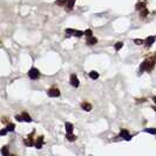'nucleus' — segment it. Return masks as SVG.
I'll list each match as a JSON object with an SVG mask.
<instances>
[{
  "instance_id": "obj_21",
  "label": "nucleus",
  "mask_w": 156,
  "mask_h": 156,
  "mask_svg": "<svg viewBox=\"0 0 156 156\" xmlns=\"http://www.w3.org/2000/svg\"><path fill=\"white\" fill-rule=\"evenodd\" d=\"M1 154H2V155H4V156L9 155V153H8V151H7V148H6V147H4V148L1 149Z\"/></svg>"
},
{
  "instance_id": "obj_18",
  "label": "nucleus",
  "mask_w": 156,
  "mask_h": 156,
  "mask_svg": "<svg viewBox=\"0 0 156 156\" xmlns=\"http://www.w3.org/2000/svg\"><path fill=\"white\" fill-rule=\"evenodd\" d=\"M99 76H100V75H99V73H98V72H90V73H89V78L90 79H93V80H96V79H99Z\"/></svg>"
},
{
  "instance_id": "obj_15",
  "label": "nucleus",
  "mask_w": 156,
  "mask_h": 156,
  "mask_svg": "<svg viewBox=\"0 0 156 156\" xmlns=\"http://www.w3.org/2000/svg\"><path fill=\"white\" fill-rule=\"evenodd\" d=\"M81 108L83 110H86V112H90L92 110V105L88 103V102H82L81 103Z\"/></svg>"
},
{
  "instance_id": "obj_14",
  "label": "nucleus",
  "mask_w": 156,
  "mask_h": 156,
  "mask_svg": "<svg viewBox=\"0 0 156 156\" xmlns=\"http://www.w3.org/2000/svg\"><path fill=\"white\" fill-rule=\"evenodd\" d=\"M98 42V39L96 38H94L93 35H89V37H87V45H89V46H93Z\"/></svg>"
},
{
  "instance_id": "obj_4",
  "label": "nucleus",
  "mask_w": 156,
  "mask_h": 156,
  "mask_svg": "<svg viewBox=\"0 0 156 156\" xmlns=\"http://www.w3.org/2000/svg\"><path fill=\"white\" fill-rule=\"evenodd\" d=\"M28 78L31 80H38L40 78V72L38 68L35 67H32L31 69L28 70Z\"/></svg>"
},
{
  "instance_id": "obj_22",
  "label": "nucleus",
  "mask_w": 156,
  "mask_h": 156,
  "mask_svg": "<svg viewBox=\"0 0 156 156\" xmlns=\"http://www.w3.org/2000/svg\"><path fill=\"white\" fill-rule=\"evenodd\" d=\"M134 42H136V45H143L144 44V40H140V39H135Z\"/></svg>"
},
{
  "instance_id": "obj_17",
  "label": "nucleus",
  "mask_w": 156,
  "mask_h": 156,
  "mask_svg": "<svg viewBox=\"0 0 156 156\" xmlns=\"http://www.w3.org/2000/svg\"><path fill=\"white\" fill-rule=\"evenodd\" d=\"M67 2H68V0H56L55 1V4L56 5H59V6H65L66 7V5H67Z\"/></svg>"
},
{
  "instance_id": "obj_9",
  "label": "nucleus",
  "mask_w": 156,
  "mask_h": 156,
  "mask_svg": "<svg viewBox=\"0 0 156 156\" xmlns=\"http://www.w3.org/2000/svg\"><path fill=\"white\" fill-rule=\"evenodd\" d=\"M70 85L73 87H75V88L80 86V81H79L78 75H75V74H72L70 75Z\"/></svg>"
},
{
  "instance_id": "obj_19",
  "label": "nucleus",
  "mask_w": 156,
  "mask_h": 156,
  "mask_svg": "<svg viewBox=\"0 0 156 156\" xmlns=\"http://www.w3.org/2000/svg\"><path fill=\"white\" fill-rule=\"evenodd\" d=\"M144 132L149 134H155L156 135V128H147V129H144Z\"/></svg>"
},
{
  "instance_id": "obj_5",
  "label": "nucleus",
  "mask_w": 156,
  "mask_h": 156,
  "mask_svg": "<svg viewBox=\"0 0 156 156\" xmlns=\"http://www.w3.org/2000/svg\"><path fill=\"white\" fill-rule=\"evenodd\" d=\"M34 134H35V130H33L25 140H23V143H25V146H27V147H32V146H34L35 144V142H34Z\"/></svg>"
},
{
  "instance_id": "obj_16",
  "label": "nucleus",
  "mask_w": 156,
  "mask_h": 156,
  "mask_svg": "<svg viewBox=\"0 0 156 156\" xmlns=\"http://www.w3.org/2000/svg\"><path fill=\"white\" fill-rule=\"evenodd\" d=\"M75 1H76V0H68V2H67V5H66V9H67V11H72L73 7H74Z\"/></svg>"
},
{
  "instance_id": "obj_1",
  "label": "nucleus",
  "mask_w": 156,
  "mask_h": 156,
  "mask_svg": "<svg viewBox=\"0 0 156 156\" xmlns=\"http://www.w3.org/2000/svg\"><path fill=\"white\" fill-rule=\"evenodd\" d=\"M155 65H156V53L154 55H151V56H149L148 59H146L143 62L141 63L140 74L144 73V72H148V73H150L151 70L154 69Z\"/></svg>"
},
{
  "instance_id": "obj_6",
  "label": "nucleus",
  "mask_w": 156,
  "mask_h": 156,
  "mask_svg": "<svg viewBox=\"0 0 156 156\" xmlns=\"http://www.w3.org/2000/svg\"><path fill=\"white\" fill-rule=\"evenodd\" d=\"M16 121H19V122H32V119H31V116L27 114V113H21L20 115H16Z\"/></svg>"
},
{
  "instance_id": "obj_12",
  "label": "nucleus",
  "mask_w": 156,
  "mask_h": 156,
  "mask_svg": "<svg viewBox=\"0 0 156 156\" xmlns=\"http://www.w3.org/2000/svg\"><path fill=\"white\" fill-rule=\"evenodd\" d=\"M35 148H38V149H41L42 148V146H44V136L41 135V136H39L37 140H35Z\"/></svg>"
},
{
  "instance_id": "obj_7",
  "label": "nucleus",
  "mask_w": 156,
  "mask_h": 156,
  "mask_svg": "<svg viewBox=\"0 0 156 156\" xmlns=\"http://www.w3.org/2000/svg\"><path fill=\"white\" fill-rule=\"evenodd\" d=\"M47 94H48V96H51V98H58V96H60V90H59V88H56V87H52V88H49V89L47 90Z\"/></svg>"
},
{
  "instance_id": "obj_11",
  "label": "nucleus",
  "mask_w": 156,
  "mask_h": 156,
  "mask_svg": "<svg viewBox=\"0 0 156 156\" xmlns=\"http://www.w3.org/2000/svg\"><path fill=\"white\" fill-rule=\"evenodd\" d=\"M14 128H16V125H14V123H8L7 127H6V129H2L0 134H1V135H5L7 132H14Z\"/></svg>"
},
{
  "instance_id": "obj_10",
  "label": "nucleus",
  "mask_w": 156,
  "mask_h": 156,
  "mask_svg": "<svg viewBox=\"0 0 156 156\" xmlns=\"http://www.w3.org/2000/svg\"><path fill=\"white\" fill-rule=\"evenodd\" d=\"M155 39H156V37H154V35H150V37H148L147 39L144 40V45H146V47H147V48H149V47L153 46V44H154Z\"/></svg>"
},
{
  "instance_id": "obj_13",
  "label": "nucleus",
  "mask_w": 156,
  "mask_h": 156,
  "mask_svg": "<svg viewBox=\"0 0 156 156\" xmlns=\"http://www.w3.org/2000/svg\"><path fill=\"white\" fill-rule=\"evenodd\" d=\"M65 128H66V132H67V134L66 135H73V125L72 123H69V122H66V125H65Z\"/></svg>"
},
{
  "instance_id": "obj_23",
  "label": "nucleus",
  "mask_w": 156,
  "mask_h": 156,
  "mask_svg": "<svg viewBox=\"0 0 156 156\" xmlns=\"http://www.w3.org/2000/svg\"><path fill=\"white\" fill-rule=\"evenodd\" d=\"M153 100H154V102L156 103V96H153Z\"/></svg>"
},
{
  "instance_id": "obj_3",
  "label": "nucleus",
  "mask_w": 156,
  "mask_h": 156,
  "mask_svg": "<svg viewBox=\"0 0 156 156\" xmlns=\"http://www.w3.org/2000/svg\"><path fill=\"white\" fill-rule=\"evenodd\" d=\"M65 33L67 34V37H76V38H81L83 34H85V32H81V31H78V30H73V28H67Z\"/></svg>"
},
{
  "instance_id": "obj_2",
  "label": "nucleus",
  "mask_w": 156,
  "mask_h": 156,
  "mask_svg": "<svg viewBox=\"0 0 156 156\" xmlns=\"http://www.w3.org/2000/svg\"><path fill=\"white\" fill-rule=\"evenodd\" d=\"M136 9L140 11V14L142 18H146V16L149 14V11H148V8H147L146 1H140V2H137V4H136Z\"/></svg>"
},
{
  "instance_id": "obj_20",
  "label": "nucleus",
  "mask_w": 156,
  "mask_h": 156,
  "mask_svg": "<svg viewBox=\"0 0 156 156\" xmlns=\"http://www.w3.org/2000/svg\"><path fill=\"white\" fill-rule=\"evenodd\" d=\"M122 46H123V42H116V45H115V49H116V51H120V49L122 48Z\"/></svg>"
},
{
  "instance_id": "obj_8",
  "label": "nucleus",
  "mask_w": 156,
  "mask_h": 156,
  "mask_svg": "<svg viewBox=\"0 0 156 156\" xmlns=\"http://www.w3.org/2000/svg\"><path fill=\"white\" fill-rule=\"evenodd\" d=\"M117 137H121V139H125V140L129 141L130 139H132V135L129 134V132H128V130L122 129V130L120 132V134H119V136H117Z\"/></svg>"
}]
</instances>
